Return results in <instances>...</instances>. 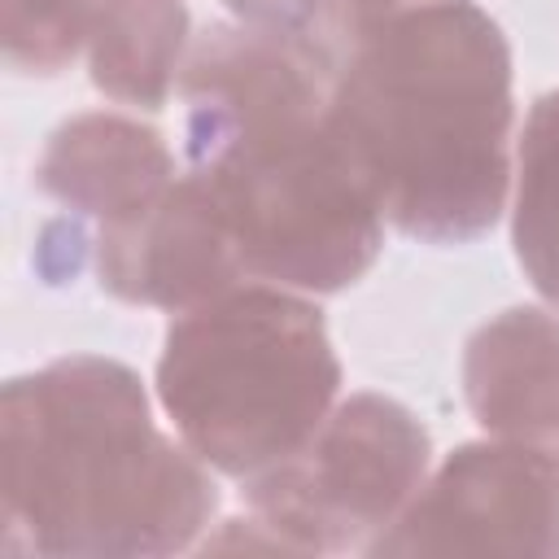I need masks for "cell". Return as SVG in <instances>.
<instances>
[{
	"label": "cell",
	"instance_id": "5b68a950",
	"mask_svg": "<svg viewBox=\"0 0 559 559\" xmlns=\"http://www.w3.org/2000/svg\"><path fill=\"white\" fill-rule=\"evenodd\" d=\"M371 550H559V450L507 437L450 450Z\"/></svg>",
	"mask_w": 559,
	"mask_h": 559
},
{
	"label": "cell",
	"instance_id": "8fae6325",
	"mask_svg": "<svg viewBox=\"0 0 559 559\" xmlns=\"http://www.w3.org/2000/svg\"><path fill=\"white\" fill-rule=\"evenodd\" d=\"M358 35H362V26H371L376 17H384V13H393V9H411V4H428V0H328Z\"/></svg>",
	"mask_w": 559,
	"mask_h": 559
},
{
	"label": "cell",
	"instance_id": "9c48e42d",
	"mask_svg": "<svg viewBox=\"0 0 559 559\" xmlns=\"http://www.w3.org/2000/svg\"><path fill=\"white\" fill-rule=\"evenodd\" d=\"M183 0H96L87 31L92 83L140 109H162L179 92V74L192 48Z\"/></svg>",
	"mask_w": 559,
	"mask_h": 559
},
{
	"label": "cell",
	"instance_id": "7a4b0ae2",
	"mask_svg": "<svg viewBox=\"0 0 559 559\" xmlns=\"http://www.w3.org/2000/svg\"><path fill=\"white\" fill-rule=\"evenodd\" d=\"M210 467L153 419L131 367L52 358L4 384V524L35 550L162 555L214 515Z\"/></svg>",
	"mask_w": 559,
	"mask_h": 559
},
{
	"label": "cell",
	"instance_id": "6da1fadb",
	"mask_svg": "<svg viewBox=\"0 0 559 559\" xmlns=\"http://www.w3.org/2000/svg\"><path fill=\"white\" fill-rule=\"evenodd\" d=\"M323 118L402 236L467 245L498 223L515 157L511 44L476 0H428L362 26Z\"/></svg>",
	"mask_w": 559,
	"mask_h": 559
},
{
	"label": "cell",
	"instance_id": "8992f818",
	"mask_svg": "<svg viewBox=\"0 0 559 559\" xmlns=\"http://www.w3.org/2000/svg\"><path fill=\"white\" fill-rule=\"evenodd\" d=\"M96 271L105 293L170 314L249 284L223 214L197 170L175 175L144 210L100 223Z\"/></svg>",
	"mask_w": 559,
	"mask_h": 559
},
{
	"label": "cell",
	"instance_id": "ba28073f",
	"mask_svg": "<svg viewBox=\"0 0 559 559\" xmlns=\"http://www.w3.org/2000/svg\"><path fill=\"white\" fill-rule=\"evenodd\" d=\"M35 175L39 188L74 214L114 223L144 210L175 179V157L153 127L96 109L48 135Z\"/></svg>",
	"mask_w": 559,
	"mask_h": 559
},
{
	"label": "cell",
	"instance_id": "277c9868",
	"mask_svg": "<svg viewBox=\"0 0 559 559\" xmlns=\"http://www.w3.org/2000/svg\"><path fill=\"white\" fill-rule=\"evenodd\" d=\"M428 476V432L393 397L336 402L310 441L245 480L249 511L288 550L371 546Z\"/></svg>",
	"mask_w": 559,
	"mask_h": 559
},
{
	"label": "cell",
	"instance_id": "3957f363",
	"mask_svg": "<svg viewBox=\"0 0 559 559\" xmlns=\"http://www.w3.org/2000/svg\"><path fill=\"white\" fill-rule=\"evenodd\" d=\"M341 362L310 293L236 284L170 319L157 354V406L214 472L249 480L328 419Z\"/></svg>",
	"mask_w": 559,
	"mask_h": 559
},
{
	"label": "cell",
	"instance_id": "30bf717a",
	"mask_svg": "<svg viewBox=\"0 0 559 559\" xmlns=\"http://www.w3.org/2000/svg\"><path fill=\"white\" fill-rule=\"evenodd\" d=\"M511 245L537 297L559 310V87L533 100L515 140Z\"/></svg>",
	"mask_w": 559,
	"mask_h": 559
},
{
	"label": "cell",
	"instance_id": "52a82bcc",
	"mask_svg": "<svg viewBox=\"0 0 559 559\" xmlns=\"http://www.w3.org/2000/svg\"><path fill=\"white\" fill-rule=\"evenodd\" d=\"M463 393L489 437L559 450V310L511 306L476 328Z\"/></svg>",
	"mask_w": 559,
	"mask_h": 559
}]
</instances>
